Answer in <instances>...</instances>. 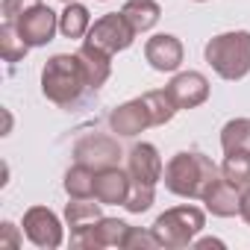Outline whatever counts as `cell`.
<instances>
[{"label": "cell", "mask_w": 250, "mask_h": 250, "mask_svg": "<svg viewBox=\"0 0 250 250\" xmlns=\"http://www.w3.org/2000/svg\"><path fill=\"white\" fill-rule=\"evenodd\" d=\"M221 177V168L200 150H180L165 165V188L186 200H203L206 188Z\"/></svg>", "instance_id": "cell-1"}, {"label": "cell", "mask_w": 250, "mask_h": 250, "mask_svg": "<svg viewBox=\"0 0 250 250\" xmlns=\"http://www.w3.org/2000/svg\"><path fill=\"white\" fill-rule=\"evenodd\" d=\"M91 91L88 88V77H85V68L80 62V56L74 53H56L44 62L42 68V94L62 106V109H71L74 103L83 100V94Z\"/></svg>", "instance_id": "cell-2"}, {"label": "cell", "mask_w": 250, "mask_h": 250, "mask_svg": "<svg viewBox=\"0 0 250 250\" xmlns=\"http://www.w3.org/2000/svg\"><path fill=\"white\" fill-rule=\"evenodd\" d=\"M203 56L221 80H229V83L244 80L250 74V33L247 30L221 33L206 42Z\"/></svg>", "instance_id": "cell-3"}, {"label": "cell", "mask_w": 250, "mask_h": 250, "mask_svg": "<svg viewBox=\"0 0 250 250\" xmlns=\"http://www.w3.org/2000/svg\"><path fill=\"white\" fill-rule=\"evenodd\" d=\"M206 227V215L203 209L197 206H174V209H165L156 221H153V235L159 238V247H171V250H180V247H191L197 232Z\"/></svg>", "instance_id": "cell-4"}, {"label": "cell", "mask_w": 250, "mask_h": 250, "mask_svg": "<svg viewBox=\"0 0 250 250\" xmlns=\"http://www.w3.org/2000/svg\"><path fill=\"white\" fill-rule=\"evenodd\" d=\"M136 30L130 27V21L124 18L121 12H109V15H103V18H97L94 24H91V30H88V44H94V47H100L103 53H109V56H115V53H121V50H127L133 42H136Z\"/></svg>", "instance_id": "cell-5"}, {"label": "cell", "mask_w": 250, "mask_h": 250, "mask_svg": "<svg viewBox=\"0 0 250 250\" xmlns=\"http://www.w3.org/2000/svg\"><path fill=\"white\" fill-rule=\"evenodd\" d=\"M130 224L121 218H100L83 229L71 232V244L74 247H88V250H100V247H127V235H130Z\"/></svg>", "instance_id": "cell-6"}, {"label": "cell", "mask_w": 250, "mask_h": 250, "mask_svg": "<svg viewBox=\"0 0 250 250\" xmlns=\"http://www.w3.org/2000/svg\"><path fill=\"white\" fill-rule=\"evenodd\" d=\"M15 27H18V33H21V39L30 44V47H44L47 42H53V36H56V30H59V15L50 9V6H44V3H39V6H33L30 12H24L18 21H12Z\"/></svg>", "instance_id": "cell-7"}, {"label": "cell", "mask_w": 250, "mask_h": 250, "mask_svg": "<svg viewBox=\"0 0 250 250\" xmlns=\"http://www.w3.org/2000/svg\"><path fill=\"white\" fill-rule=\"evenodd\" d=\"M74 159L100 171V168H112L121 162V147L112 136H103V133H91V136H83L77 145H74Z\"/></svg>", "instance_id": "cell-8"}, {"label": "cell", "mask_w": 250, "mask_h": 250, "mask_svg": "<svg viewBox=\"0 0 250 250\" xmlns=\"http://www.w3.org/2000/svg\"><path fill=\"white\" fill-rule=\"evenodd\" d=\"M24 235H27L36 247H44V250L59 247L62 238H65L59 218H56L47 206H33V209L24 212Z\"/></svg>", "instance_id": "cell-9"}, {"label": "cell", "mask_w": 250, "mask_h": 250, "mask_svg": "<svg viewBox=\"0 0 250 250\" xmlns=\"http://www.w3.org/2000/svg\"><path fill=\"white\" fill-rule=\"evenodd\" d=\"M109 127H112V133H118L124 139H133V136L145 133L147 127H153V118L147 112V103L142 97H136V100H127V103H121V106L112 109Z\"/></svg>", "instance_id": "cell-10"}, {"label": "cell", "mask_w": 250, "mask_h": 250, "mask_svg": "<svg viewBox=\"0 0 250 250\" xmlns=\"http://www.w3.org/2000/svg\"><path fill=\"white\" fill-rule=\"evenodd\" d=\"M165 88L180 109H197L209 100V80L200 71H180Z\"/></svg>", "instance_id": "cell-11"}, {"label": "cell", "mask_w": 250, "mask_h": 250, "mask_svg": "<svg viewBox=\"0 0 250 250\" xmlns=\"http://www.w3.org/2000/svg\"><path fill=\"white\" fill-rule=\"evenodd\" d=\"M130 186H133V177L121 165L100 168L94 180V200H100L103 206H118V203L124 206L130 197Z\"/></svg>", "instance_id": "cell-12"}, {"label": "cell", "mask_w": 250, "mask_h": 250, "mask_svg": "<svg viewBox=\"0 0 250 250\" xmlns=\"http://www.w3.org/2000/svg\"><path fill=\"white\" fill-rule=\"evenodd\" d=\"M145 59L150 62L153 71L159 74H174L183 65V42L171 33H159L153 39H147L145 44Z\"/></svg>", "instance_id": "cell-13"}, {"label": "cell", "mask_w": 250, "mask_h": 250, "mask_svg": "<svg viewBox=\"0 0 250 250\" xmlns=\"http://www.w3.org/2000/svg\"><path fill=\"white\" fill-rule=\"evenodd\" d=\"M127 171L133 177V183H142V186H156L162 180V159H159V150L147 142L142 145H133V150L127 153Z\"/></svg>", "instance_id": "cell-14"}, {"label": "cell", "mask_w": 250, "mask_h": 250, "mask_svg": "<svg viewBox=\"0 0 250 250\" xmlns=\"http://www.w3.org/2000/svg\"><path fill=\"white\" fill-rule=\"evenodd\" d=\"M203 203H206V212H212L215 218H232V215L241 212V188H235L232 183H227L224 177H218L206 188Z\"/></svg>", "instance_id": "cell-15"}, {"label": "cell", "mask_w": 250, "mask_h": 250, "mask_svg": "<svg viewBox=\"0 0 250 250\" xmlns=\"http://www.w3.org/2000/svg\"><path fill=\"white\" fill-rule=\"evenodd\" d=\"M77 56H80V62H83V68H85L88 88H91V91H97V88L109 80V74H112V56H109V53H103L100 47L88 44V42H83V47L77 50Z\"/></svg>", "instance_id": "cell-16"}, {"label": "cell", "mask_w": 250, "mask_h": 250, "mask_svg": "<svg viewBox=\"0 0 250 250\" xmlns=\"http://www.w3.org/2000/svg\"><path fill=\"white\" fill-rule=\"evenodd\" d=\"M121 15L130 21V27L136 33H147L159 24L162 18V6L156 0H127V3L121 6Z\"/></svg>", "instance_id": "cell-17"}, {"label": "cell", "mask_w": 250, "mask_h": 250, "mask_svg": "<svg viewBox=\"0 0 250 250\" xmlns=\"http://www.w3.org/2000/svg\"><path fill=\"white\" fill-rule=\"evenodd\" d=\"M91 30V15L83 3H77V0H71V3H65L62 15H59V33L65 39H83L88 36Z\"/></svg>", "instance_id": "cell-18"}, {"label": "cell", "mask_w": 250, "mask_h": 250, "mask_svg": "<svg viewBox=\"0 0 250 250\" xmlns=\"http://www.w3.org/2000/svg\"><path fill=\"white\" fill-rule=\"evenodd\" d=\"M224 153H250V118H232L221 130Z\"/></svg>", "instance_id": "cell-19"}, {"label": "cell", "mask_w": 250, "mask_h": 250, "mask_svg": "<svg viewBox=\"0 0 250 250\" xmlns=\"http://www.w3.org/2000/svg\"><path fill=\"white\" fill-rule=\"evenodd\" d=\"M100 206H103V203H100V200L91 203V197H71V203H65V221H68L71 232H74V229H83V227H88V224H94V221H100V218H103Z\"/></svg>", "instance_id": "cell-20"}, {"label": "cell", "mask_w": 250, "mask_h": 250, "mask_svg": "<svg viewBox=\"0 0 250 250\" xmlns=\"http://www.w3.org/2000/svg\"><path fill=\"white\" fill-rule=\"evenodd\" d=\"M142 100L147 103V112H150V118H153V127H165V124L180 112V106L174 103V97L168 94V88L147 91V94H142Z\"/></svg>", "instance_id": "cell-21"}, {"label": "cell", "mask_w": 250, "mask_h": 250, "mask_svg": "<svg viewBox=\"0 0 250 250\" xmlns=\"http://www.w3.org/2000/svg\"><path fill=\"white\" fill-rule=\"evenodd\" d=\"M94 180H97V171L77 162L74 168H68L65 174V191L68 197H94Z\"/></svg>", "instance_id": "cell-22"}, {"label": "cell", "mask_w": 250, "mask_h": 250, "mask_svg": "<svg viewBox=\"0 0 250 250\" xmlns=\"http://www.w3.org/2000/svg\"><path fill=\"white\" fill-rule=\"evenodd\" d=\"M221 177L235 188H250V153H224Z\"/></svg>", "instance_id": "cell-23"}, {"label": "cell", "mask_w": 250, "mask_h": 250, "mask_svg": "<svg viewBox=\"0 0 250 250\" xmlns=\"http://www.w3.org/2000/svg\"><path fill=\"white\" fill-rule=\"evenodd\" d=\"M27 50H30V44L21 39L18 27L12 21H3V27H0V53H3V59L6 62H21L27 56Z\"/></svg>", "instance_id": "cell-24"}, {"label": "cell", "mask_w": 250, "mask_h": 250, "mask_svg": "<svg viewBox=\"0 0 250 250\" xmlns=\"http://www.w3.org/2000/svg\"><path fill=\"white\" fill-rule=\"evenodd\" d=\"M153 200H156V186L133 183L130 186V197H127V203H124V209L133 212V215H142V212H147L153 206Z\"/></svg>", "instance_id": "cell-25"}, {"label": "cell", "mask_w": 250, "mask_h": 250, "mask_svg": "<svg viewBox=\"0 0 250 250\" xmlns=\"http://www.w3.org/2000/svg\"><path fill=\"white\" fill-rule=\"evenodd\" d=\"M150 250V247H159V238L153 235V229H142V227H133L130 235H127V250Z\"/></svg>", "instance_id": "cell-26"}, {"label": "cell", "mask_w": 250, "mask_h": 250, "mask_svg": "<svg viewBox=\"0 0 250 250\" xmlns=\"http://www.w3.org/2000/svg\"><path fill=\"white\" fill-rule=\"evenodd\" d=\"M42 0H3V3H0V12H3V21H18L24 12H30Z\"/></svg>", "instance_id": "cell-27"}, {"label": "cell", "mask_w": 250, "mask_h": 250, "mask_svg": "<svg viewBox=\"0 0 250 250\" xmlns=\"http://www.w3.org/2000/svg\"><path fill=\"white\" fill-rule=\"evenodd\" d=\"M21 244V235H18V227L15 224H3L0 227V247H18Z\"/></svg>", "instance_id": "cell-28"}, {"label": "cell", "mask_w": 250, "mask_h": 250, "mask_svg": "<svg viewBox=\"0 0 250 250\" xmlns=\"http://www.w3.org/2000/svg\"><path fill=\"white\" fill-rule=\"evenodd\" d=\"M241 218H244V224L250 227V188H244L241 191V212H238Z\"/></svg>", "instance_id": "cell-29"}, {"label": "cell", "mask_w": 250, "mask_h": 250, "mask_svg": "<svg viewBox=\"0 0 250 250\" xmlns=\"http://www.w3.org/2000/svg\"><path fill=\"white\" fill-rule=\"evenodd\" d=\"M194 247H224V241H218V238H200V241H194Z\"/></svg>", "instance_id": "cell-30"}, {"label": "cell", "mask_w": 250, "mask_h": 250, "mask_svg": "<svg viewBox=\"0 0 250 250\" xmlns=\"http://www.w3.org/2000/svg\"><path fill=\"white\" fill-rule=\"evenodd\" d=\"M194 3H206V0H194Z\"/></svg>", "instance_id": "cell-31"}, {"label": "cell", "mask_w": 250, "mask_h": 250, "mask_svg": "<svg viewBox=\"0 0 250 250\" xmlns=\"http://www.w3.org/2000/svg\"><path fill=\"white\" fill-rule=\"evenodd\" d=\"M62 3H71V0H62Z\"/></svg>", "instance_id": "cell-32"}, {"label": "cell", "mask_w": 250, "mask_h": 250, "mask_svg": "<svg viewBox=\"0 0 250 250\" xmlns=\"http://www.w3.org/2000/svg\"><path fill=\"white\" fill-rule=\"evenodd\" d=\"M100 3H106V0H100Z\"/></svg>", "instance_id": "cell-33"}]
</instances>
